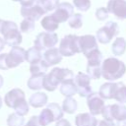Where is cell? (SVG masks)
Returning <instances> with one entry per match:
<instances>
[{
    "instance_id": "obj_3",
    "label": "cell",
    "mask_w": 126,
    "mask_h": 126,
    "mask_svg": "<svg viewBox=\"0 0 126 126\" xmlns=\"http://www.w3.org/2000/svg\"><path fill=\"white\" fill-rule=\"evenodd\" d=\"M0 32L3 34V40L5 44L11 47L19 46V44L22 42V33L19 31L18 26L15 22L4 21Z\"/></svg>"
},
{
    "instance_id": "obj_24",
    "label": "cell",
    "mask_w": 126,
    "mask_h": 126,
    "mask_svg": "<svg viewBox=\"0 0 126 126\" xmlns=\"http://www.w3.org/2000/svg\"><path fill=\"white\" fill-rule=\"evenodd\" d=\"M111 51L116 56L123 55L124 52L126 51V40H125V38L117 37L111 45Z\"/></svg>"
},
{
    "instance_id": "obj_5",
    "label": "cell",
    "mask_w": 126,
    "mask_h": 126,
    "mask_svg": "<svg viewBox=\"0 0 126 126\" xmlns=\"http://www.w3.org/2000/svg\"><path fill=\"white\" fill-rule=\"evenodd\" d=\"M59 52L62 56H73L76 53H81L79 36L75 34H67L65 35L59 44Z\"/></svg>"
},
{
    "instance_id": "obj_33",
    "label": "cell",
    "mask_w": 126,
    "mask_h": 126,
    "mask_svg": "<svg viewBox=\"0 0 126 126\" xmlns=\"http://www.w3.org/2000/svg\"><path fill=\"white\" fill-rule=\"evenodd\" d=\"M87 75L91 79L98 80L101 77V65H88L87 64Z\"/></svg>"
},
{
    "instance_id": "obj_23",
    "label": "cell",
    "mask_w": 126,
    "mask_h": 126,
    "mask_svg": "<svg viewBox=\"0 0 126 126\" xmlns=\"http://www.w3.org/2000/svg\"><path fill=\"white\" fill-rule=\"evenodd\" d=\"M40 24H41V27L47 32H54L58 29V27H59V24L52 18L51 15L43 17V19L41 20Z\"/></svg>"
},
{
    "instance_id": "obj_6",
    "label": "cell",
    "mask_w": 126,
    "mask_h": 126,
    "mask_svg": "<svg viewBox=\"0 0 126 126\" xmlns=\"http://www.w3.org/2000/svg\"><path fill=\"white\" fill-rule=\"evenodd\" d=\"M118 32H119L118 25L113 21H108L102 28L97 30L95 38L98 42L102 44H106L110 42V40L114 36H116Z\"/></svg>"
},
{
    "instance_id": "obj_48",
    "label": "cell",
    "mask_w": 126,
    "mask_h": 126,
    "mask_svg": "<svg viewBox=\"0 0 126 126\" xmlns=\"http://www.w3.org/2000/svg\"><path fill=\"white\" fill-rule=\"evenodd\" d=\"M12 1H14V2H20L21 0H12Z\"/></svg>"
},
{
    "instance_id": "obj_44",
    "label": "cell",
    "mask_w": 126,
    "mask_h": 126,
    "mask_svg": "<svg viewBox=\"0 0 126 126\" xmlns=\"http://www.w3.org/2000/svg\"><path fill=\"white\" fill-rule=\"evenodd\" d=\"M4 46H5V42H4L3 38L0 37V51H2L4 49Z\"/></svg>"
},
{
    "instance_id": "obj_17",
    "label": "cell",
    "mask_w": 126,
    "mask_h": 126,
    "mask_svg": "<svg viewBox=\"0 0 126 126\" xmlns=\"http://www.w3.org/2000/svg\"><path fill=\"white\" fill-rule=\"evenodd\" d=\"M116 89H117V83H113V82L104 83L100 86L98 94L103 99H112L114 98Z\"/></svg>"
},
{
    "instance_id": "obj_8",
    "label": "cell",
    "mask_w": 126,
    "mask_h": 126,
    "mask_svg": "<svg viewBox=\"0 0 126 126\" xmlns=\"http://www.w3.org/2000/svg\"><path fill=\"white\" fill-rule=\"evenodd\" d=\"M74 83L77 87V94L82 97H87L93 93L91 87V78L82 72H79L76 76H74Z\"/></svg>"
},
{
    "instance_id": "obj_35",
    "label": "cell",
    "mask_w": 126,
    "mask_h": 126,
    "mask_svg": "<svg viewBox=\"0 0 126 126\" xmlns=\"http://www.w3.org/2000/svg\"><path fill=\"white\" fill-rule=\"evenodd\" d=\"M34 30V22L29 19H24L20 24V31L22 32H31Z\"/></svg>"
},
{
    "instance_id": "obj_11",
    "label": "cell",
    "mask_w": 126,
    "mask_h": 126,
    "mask_svg": "<svg viewBox=\"0 0 126 126\" xmlns=\"http://www.w3.org/2000/svg\"><path fill=\"white\" fill-rule=\"evenodd\" d=\"M87 104L92 115H98L101 113V110L104 107V99L101 98L97 93L93 92L87 96Z\"/></svg>"
},
{
    "instance_id": "obj_26",
    "label": "cell",
    "mask_w": 126,
    "mask_h": 126,
    "mask_svg": "<svg viewBox=\"0 0 126 126\" xmlns=\"http://www.w3.org/2000/svg\"><path fill=\"white\" fill-rule=\"evenodd\" d=\"M85 56L88 59L89 65H101V63H102V54L98 48L92 50Z\"/></svg>"
},
{
    "instance_id": "obj_25",
    "label": "cell",
    "mask_w": 126,
    "mask_h": 126,
    "mask_svg": "<svg viewBox=\"0 0 126 126\" xmlns=\"http://www.w3.org/2000/svg\"><path fill=\"white\" fill-rule=\"evenodd\" d=\"M41 58H42L41 50H39L35 46L31 47L28 50H26V61H28L30 64L35 63V62L41 60Z\"/></svg>"
},
{
    "instance_id": "obj_14",
    "label": "cell",
    "mask_w": 126,
    "mask_h": 126,
    "mask_svg": "<svg viewBox=\"0 0 126 126\" xmlns=\"http://www.w3.org/2000/svg\"><path fill=\"white\" fill-rule=\"evenodd\" d=\"M79 41H80L81 52L84 53V55L97 48V42H96V38L94 35L85 34V35L79 36Z\"/></svg>"
},
{
    "instance_id": "obj_40",
    "label": "cell",
    "mask_w": 126,
    "mask_h": 126,
    "mask_svg": "<svg viewBox=\"0 0 126 126\" xmlns=\"http://www.w3.org/2000/svg\"><path fill=\"white\" fill-rule=\"evenodd\" d=\"M35 2H36V0H21L20 1L22 7H31V6L34 5Z\"/></svg>"
},
{
    "instance_id": "obj_16",
    "label": "cell",
    "mask_w": 126,
    "mask_h": 126,
    "mask_svg": "<svg viewBox=\"0 0 126 126\" xmlns=\"http://www.w3.org/2000/svg\"><path fill=\"white\" fill-rule=\"evenodd\" d=\"M43 60L46 62L48 66H53L56 64H59L62 60V55L59 52V49L56 47H52L49 49H46L43 53Z\"/></svg>"
},
{
    "instance_id": "obj_42",
    "label": "cell",
    "mask_w": 126,
    "mask_h": 126,
    "mask_svg": "<svg viewBox=\"0 0 126 126\" xmlns=\"http://www.w3.org/2000/svg\"><path fill=\"white\" fill-rule=\"evenodd\" d=\"M55 126H71V123H70L67 119L61 118L60 120H58V121L56 122Z\"/></svg>"
},
{
    "instance_id": "obj_1",
    "label": "cell",
    "mask_w": 126,
    "mask_h": 126,
    "mask_svg": "<svg viewBox=\"0 0 126 126\" xmlns=\"http://www.w3.org/2000/svg\"><path fill=\"white\" fill-rule=\"evenodd\" d=\"M74 79V73L70 69L67 68H53L47 75H44L43 82H42V88L48 92L55 91L58 86L66 81Z\"/></svg>"
},
{
    "instance_id": "obj_21",
    "label": "cell",
    "mask_w": 126,
    "mask_h": 126,
    "mask_svg": "<svg viewBox=\"0 0 126 126\" xmlns=\"http://www.w3.org/2000/svg\"><path fill=\"white\" fill-rule=\"evenodd\" d=\"M110 112L112 120H123L126 119V106L122 103H114L110 105Z\"/></svg>"
},
{
    "instance_id": "obj_9",
    "label": "cell",
    "mask_w": 126,
    "mask_h": 126,
    "mask_svg": "<svg viewBox=\"0 0 126 126\" xmlns=\"http://www.w3.org/2000/svg\"><path fill=\"white\" fill-rule=\"evenodd\" d=\"M74 13V7L69 2H62L59 3L56 7L55 11L51 14L52 18L58 23H64L68 21V19L73 15Z\"/></svg>"
},
{
    "instance_id": "obj_47",
    "label": "cell",
    "mask_w": 126,
    "mask_h": 126,
    "mask_svg": "<svg viewBox=\"0 0 126 126\" xmlns=\"http://www.w3.org/2000/svg\"><path fill=\"white\" fill-rule=\"evenodd\" d=\"M1 106H2V98L0 96V108H1Z\"/></svg>"
},
{
    "instance_id": "obj_43",
    "label": "cell",
    "mask_w": 126,
    "mask_h": 126,
    "mask_svg": "<svg viewBox=\"0 0 126 126\" xmlns=\"http://www.w3.org/2000/svg\"><path fill=\"white\" fill-rule=\"evenodd\" d=\"M115 125H116V126H126V119L117 121V124H115Z\"/></svg>"
},
{
    "instance_id": "obj_27",
    "label": "cell",
    "mask_w": 126,
    "mask_h": 126,
    "mask_svg": "<svg viewBox=\"0 0 126 126\" xmlns=\"http://www.w3.org/2000/svg\"><path fill=\"white\" fill-rule=\"evenodd\" d=\"M48 65L46 64V62L41 59L35 63H32L30 65V72L32 75L34 74H45L47 69H48Z\"/></svg>"
},
{
    "instance_id": "obj_20",
    "label": "cell",
    "mask_w": 126,
    "mask_h": 126,
    "mask_svg": "<svg viewBox=\"0 0 126 126\" xmlns=\"http://www.w3.org/2000/svg\"><path fill=\"white\" fill-rule=\"evenodd\" d=\"M60 93L66 97H72L77 94V87L74 83V79L66 80L60 84Z\"/></svg>"
},
{
    "instance_id": "obj_19",
    "label": "cell",
    "mask_w": 126,
    "mask_h": 126,
    "mask_svg": "<svg viewBox=\"0 0 126 126\" xmlns=\"http://www.w3.org/2000/svg\"><path fill=\"white\" fill-rule=\"evenodd\" d=\"M48 101V96L44 93L38 92L32 94L29 98V105H32L34 108H39L45 105Z\"/></svg>"
},
{
    "instance_id": "obj_28",
    "label": "cell",
    "mask_w": 126,
    "mask_h": 126,
    "mask_svg": "<svg viewBox=\"0 0 126 126\" xmlns=\"http://www.w3.org/2000/svg\"><path fill=\"white\" fill-rule=\"evenodd\" d=\"M61 108H62L63 112H66L68 114H73L78 108V103H77L76 99L73 98V96L72 97H66L63 100Z\"/></svg>"
},
{
    "instance_id": "obj_29",
    "label": "cell",
    "mask_w": 126,
    "mask_h": 126,
    "mask_svg": "<svg viewBox=\"0 0 126 126\" xmlns=\"http://www.w3.org/2000/svg\"><path fill=\"white\" fill-rule=\"evenodd\" d=\"M114 99L118 103H126V86L122 82L117 83V89L114 94Z\"/></svg>"
},
{
    "instance_id": "obj_22",
    "label": "cell",
    "mask_w": 126,
    "mask_h": 126,
    "mask_svg": "<svg viewBox=\"0 0 126 126\" xmlns=\"http://www.w3.org/2000/svg\"><path fill=\"white\" fill-rule=\"evenodd\" d=\"M45 74H34L32 75L31 78L28 80V87L31 90L38 91L42 89V82Z\"/></svg>"
},
{
    "instance_id": "obj_12",
    "label": "cell",
    "mask_w": 126,
    "mask_h": 126,
    "mask_svg": "<svg viewBox=\"0 0 126 126\" xmlns=\"http://www.w3.org/2000/svg\"><path fill=\"white\" fill-rule=\"evenodd\" d=\"M108 13L120 20L126 19V0H109L106 7Z\"/></svg>"
},
{
    "instance_id": "obj_45",
    "label": "cell",
    "mask_w": 126,
    "mask_h": 126,
    "mask_svg": "<svg viewBox=\"0 0 126 126\" xmlns=\"http://www.w3.org/2000/svg\"><path fill=\"white\" fill-rule=\"evenodd\" d=\"M3 84H4V80H3V77L0 75V88L3 86Z\"/></svg>"
},
{
    "instance_id": "obj_2",
    "label": "cell",
    "mask_w": 126,
    "mask_h": 126,
    "mask_svg": "<svg viewBox=\"0 0 126 126\" xmlns=\"http://www.w3.org/2000/svg\"><path fill=\"white\" fill-rule=\"evenodd\" d=\"M126 72V65L115 57L106 58L101 63V77L103 79L113 82L120 79Z\"/></svg>"
},
{
    "instance_id": "obj_7",
    "label": "cell",
    "mask_w": 126,
    "mask_h": 126,
    "mask_svg": "<svg viewBox=\"0 0 126 126\" xmlns=\"http://www.w3.org/2000/svg\"><path fill=\"white\" fill-rule=\"evenodd\" d=\"M58 42V35L55 32H39L34 39V46L39 50L55 47Z\"/></svg>"
},
{
    "instance_id": "obj_10",
    "label": "cell",
    "mask_w": 126,
    "mask_h": 126,
    "mask_svg": "<svg viewBox=\"0 0 126 126\" xmlns=\"http://www.w3.org/2000/svg\"><path fill=\"white\" fill-rule=\"evenodd\" d=\"M6 60L9 69L15 68L26 61V50L20 46H13L9 53H7Z\"/></svg>"
},
{
    "instance_id": "obj_30",
    "label": "cell",
    "mask_w": 126,
    "mask_h": 126,
    "mask_svg": "<svg viewBox=\"0 0 126 126\" xmlns=\"http://www.w3.org/2000/svg\"><path fill=\"white\" fill-rule=\"evenodd\" d=\"M35 3L39 5L44 10L45 13H47V12L55 10L60 2L59 0H36Z\"/></svg>"
},
{
    "instance_id": "obj_18",
    "label": "cell",
    "mask_w": 126,
    "mask_h": 126,
    "mask_svg": "<svg viewBox=\"0 0 126 126\" xmlns=\"http://www.w3.org/2000/svg\"><path fill=\"white\" fill-rule=\"evenodd\" d=\"M76 126H96L97 119L91 113H80L75 117Z\"/></svg>"
},
{
    "instance_id": "obj_4",
    "label": "cell",
    "mask_w": 126,
    "mask_h": 126,
    "mask_svg": "<svg viewBox=\"0 0 126 126\" xmlns=\"http://www.w3.org/2000/svg\"><path fill=\"white\" fill-rule=\"evenodd\" d=\"M63 110L58 103H49L46 108L41 110L38 115V121L42 126H47L51 122L58 121L63 118Z\"/></svg>"
},
{
    "instance_id": "obj_41",
    "label": "cell",
    "mask_w": 126,
    "mask_h": 126,
    "mask_svg": "<svg viewBox=\"0 0 126 126\" xmlns=\"http://www.w3.org/2000/svg\"><path fill=\"white\" fill-rule=\"evenodd\" d=\"M96 126H116L114 124L113 121H108V120H100V121H97V124Z\"/></svg>"
},
{
    "instance_id": "obj_13",
    "label": "cell",
    "mask_w": 126,
    "mask_h": 126,
    "mask_svg": "<svg viewBox=\"0 0 126 126\" xmlns=\"http://www.w3.org/2000/svg\"><path fill=\"white\" fill-rule=\"evenodd\" d=\"M20 12H21V15L25 19H29L33 22L39 20L41 18V16H43L45 14L44 10L36 3L31 7H22Z\"/></svg>"
},
{
    "instance_id": "obj_38",
    "label": "cell",
    "mask_w": 126,
    "mask_h": 126,
    "mask_svg": "<svg viewBox=\"0 0 126 126\" xmlns=\"http://www.w3.org/2000/svg\"><path fill=\"white\" fill-rule=\"evenodd\" d=\"M7 53H2L0 54V69L1 70H8V65H7Z\"/></svg>"
},
{
    "instance_id": "obj_32",
    "label": "cell",
    "mask_w": 126,
    "mask_h": 126,
    "mask_svg": "<svg viewBox=\"0 0 126 126\" xmlns=\"http://www.w3.org/2000/svg\"><path fill=\"white\" fill-rule=\"evenodd\" d=\"M68 25L70 28L78 30L83 26V16L79 13H73V15L68 19Z\"/></svg>"
},
{
    "instance_id": "obj_36",
    "label": "cell",
    "mask_w": 126,
    "mask_h": 126,
    "mask_svg": "<svg viewBox=\"0 0 126 126\" xmlns=\"http://www.w3.org/2000/svg\"><path fill=\"white\" fill-rule=\"evenodd\" d=\"M73 5L79 11L86 12L91 8V0H73Z\"/></svg>"
},
{
    "instance_id": "obj_15",
    "label": "cell",
    "mask_w": 126,
    "mask_h": 126,
    "mask_svg": "<svg viewBox=\"0 0 126 126\" xmlns=\"http://www.w3.org/2000/svg\"><path fill=\"white\" fill-rule=\"evenodd\" d=\"M26 98L25 97V93L21 90V89H13L11 91H9L5 96H4V102L8 107L13 108V106L20 100Z\"/></svg>"
},
{
    "instance_id": "obj_37",
    "label": "cell",
    "mask_w": 126,
    "mask_h": 126,
    "mask_svg": "<svg viewBox=\"0 0 126 126\" xmlns=\"http://www.w3.org/2000/svg\"><path fill=\"white\" fill-rule=\"evenodd\" d=\"M108 15H109V13H108L107 9L104 7H99L95 11V18L98 21H105L108 18Z\"/></svg>"
},
{
    "instance_id": "obj_39",
    "label": "cell",
    "mask_w": 126,
    "mask_h": 126,
    "mask_svg": "<svg viewBox=\"0 0 126 126\" xmlns=\"http://www.w3.org/2000/svg\"><path fill=\"white\" fill-rule=\"evenodd\" d=\"M25 126H42L38 121V116H32Z\"/></svg>"
},
{
    "instance_id": "obj_46",
    "label": "cell",
    "mask_w": 126,
    "mask_h": 126,
    "mask_svg": "<svg viewBox=\"0 0 126 126\" xmlns=\"http://www.w3.org/2000/svg\"><path fill=\"white\" fill-rule=\"evenodd\" d=\"M3 22H4V20H1V19H0V32H1V28H2V25H3Z\"/></svg>"
},
{
    "instance_id": "obj_34",
    "label": "cell",
    "mask_w": 126,
    "mask_h": 126,
    "mask_svg": "<svg viewBox=\"0 0 126 126\" xmlns=\"http://www.w3.org/2000/svg\"><path fill=\"white\" fill-rule=\"evenodd\" d=\"M25 123L24 116H21L17 113H11L7 118L8 126H23Z\"/></svg>"
},
{
    "instance_id": "obj_31",
    "label": "cell",
    "mask_w": 126,
    "mask_h": 126,
    "mask_svg": "<svg viewBox=\"0 0 126 126\" xmlns=\"http://www.w3.org/2000/svg\"><path fill=\"white\" fill-rule=\"evenodd\" d=\"M13 109L15 110V113L21 115V116H25L26 114H28L30 107H29V102L26 100V98L18 101L14 106Z\"/></svg>"
}]
</instances>
